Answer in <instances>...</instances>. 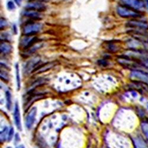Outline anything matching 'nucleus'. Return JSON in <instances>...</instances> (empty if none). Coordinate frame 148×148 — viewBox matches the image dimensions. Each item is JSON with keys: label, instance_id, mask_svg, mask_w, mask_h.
I'll return each instance as SVG.
<instances>
[{"label": "nucleus", "instance_id": "f257e3e1", "mask_svg": "<svg viewBox=\"0 0 148 148\" xmlns=\"http://www.w3.org/2000/svg\"><path fill=\"white\" fill-rule=\"evenodd\" d=\"M117 13L123 18H138L142 16L139 11L126 5H119L117 7Z\"/></svg>", "mask_w": 148, "mask_h": 148}, {"label": "nucleus", "instance_id": "f03ea898", "mask_svg": "<svg viewBox=\"0 0 148 148\" xmlns=\"http://www.w3.org/2000/svg\"><path fill=\"white\" fill-rule=\"evenodd\" d=\"M118 62L123 66H125L128 68L134 69V70H137L138 68L142 67L140 64L136 60L128 56H120L117 59Z\"/></svg>", "mask_w": 148, "mask_h": 148}, {"label": "nucleus", "instance_id": "7ed1b4c3", "mask_svg": "<svg viewBox=\"0 0 148 148\" xmlns=\"http://www.w3.org/2000/svg\"><path fill=\"white\" fill-rule=\"evenodd\" d=\"M42 29V25L40 23L30 22L27 23L23 27V34L25 36H33L38 33Z\"/></svg>", "mask_w": 148, "mask_h": 148}, {"label": "nucleus", "instance_id": "20e7f679", "mask_svg": "<svg viewBox=\"0 0 148 148\" xmlns=\"http://www.w3.org/2000/svg\"><path fill=\"white\" fill-rule=\"evenodd\" d=\"M131 79L148 84V73L140 70H133L130 74Z\"/></svg>", "mask_w": 148, "mask_h": 148}, {"label": "nucleus", "instance_id": "39448f33", "mask_svg": "<svg viewBox=\"0 0 148 148\" xmlns=\"http://www.w3.org/2000/svg\"><path fill=\"white\" fill-rule=\"evenodd\" d=\"M126 27L132 30H148V23L143 21L132 20L126 23Z\"/></svg>", "mask_w": 148, "mask_h": 148}, {"label": "nucleus", "instance_id": "423d86ee", "mask_svg": "<svg viewBox=\"0 0 148 148\" xmlns=\"http://www.w3.org/2000/svg\"><path fill=\"white\" fill-rule=\"evenodd\" d=\"M120 1L125 5L136 10H141L145 7V3L143 0H120Z\"/></svg>", "mask_w": 148, "mask_h": 148}, {"label": "nucleus", "instance_id": "0eeeda50", "mask_svg": "<svg viewBox=\"0 0 148 148\" xmlns=\"http://www.w3.org/2000/svg\"><path fill=\"white\" fill-rule=\"evenodd\" d=\"M38 38L33 36H26L23 38L20 42L21 46L24 49H27L38 42Z\"/></svg>", "mask_w": 148, "mask_h": 148}, {"label": "nucleus", "instance_id": "6e6552de", "mask_svg": "<svg viewBox=\"0 0 148 148\" xmlns=\"http://www.w3.org/2000/svg\"><path fill=\"white\" fill-rule=\"evenodd\" d=\"M25 8L37 11H43L46 10V6L40 1H31L27 4Z\"/></svg>", "mask_w": 148, "mask_h": 148}, {"label": "nucleus", "instance_id": "1a4fd4ad", "mask_svg": "<svg viewBox=\"0 0 148 148\" xmlns=\"http://www.w3.org/2000/svg\"><path fill=\"white\" fill-rule=\"evenodd\" d=\"M36 112H37L36 108L33 107L30 110V112L26 117V126L28 129H30L34 124V122L35 120V117L36 115Z\"/></svg>", "mask_w": 148, "mask_h": 148}, {"label": "nucleus", "instance_id": "9d476101", "mask_svg": "<svg viewBox=\"0 0 148 148\" xmlns=\"http://www.w3.org/2000/svg\"><path fill=\"white\" fill-rule=\"evenodd\" d=\"M14 119L15 125L18 130H21V117H20V112L18 103L17 101L16 102L14 112Z\"/></svg>", "mask_w": 148, "mask_h": 148}, {"label": "nucleus", "instance_id": "9b49d317", "mask_svg": "<svg viewBox=\"0 0 148 148\" xmlns=\"http://www.w3.org/2000/svg\"><path fill=\"white\" fill-rule=\"evenodd\" d=\"M40 62V59L38 57L32 59L27 63L25 66V70H24V71H25L26 73H29L31 72V71H33L36 68V66L38 65Z\"/></svg>", "mask_w": 148, "mask_h": 148}, {"label": "nucleus", "instance_id": "f8f14e48", "mask_svg": "<svg viewBox=\"0 0 148 148\" xmlns=\"http://www.w3.org/2000/svg\"><path fill=\"white\" fill-rule=\"evenodd\" d=\"M23 15L33 20H40L42 18V15L39 11L32 10L26 9L23 12Z\"/></svg>", "mask_w": 148, "mask_h": 148}, {"label": "nucleus", "instance_id": "ddd939ff", "mask_svg": "<svg viewBox=\"0 0 148 148\" xmlns=\"http://www.w3.org/2000/svg\"><path fill=\"white\" fill-rule=\"evenodd\" d=\"M56 65V63L54 62H47L46 64H45L41 66H39L37 67L33 72H36V73H40L44 72H46L52 68H53Z\"/></svg>", "mask_w": 148, "mask_h": 148}, {"label": "nucleus", "instance_id": "4468645a", "mask_svg": "<svg viewBox=\"0 0 148 148\" xmlns=\"http://www.w3.org/2000/svg\"><path fill=\"white\" fill-rule=\"evenodd\" d=\"M134 148H148V146L142 137H135L133 139Z\"/></svg>", "mask_w": 148, "mask_h": 148}, {"label": "nucleus", "instance_id": "2eb2a0df", "mask_svg": "<svg viewBox=\"0 0 148 148\" xmlns=\"http://www.w3.org/2000/svg\"><path fill=\"white\" fill-rule=\"evenodd\" d=\"M12 46L7 42H2L0 45V51L3 54H8L11 52Z\"/></svg>", "mask_w": 148, "mask_h": 148}, {"label": "nucleus", "instance_id": "dca6fc26", "mask_svg": "<svg viewBox=\"0 0 148 148\" xmlns=\"http://www.w3.org/2000/svg\"><path fill=\"white\" fill-rule=\"evenodd\" d=\"M42 46V44L40 43H37L36 45H34L33 46H32V47H30V48L27 49V51H26L25 52V55H30L32 53H33L34 52H35L37 50H38L39 49L41 48Z\"/></svg>", "mask_w": 148, "mask_h": 148}, {"label": "nucleus", "instance_id": "f3484780", "mask_svg": "<svg viewBox=\"0 0 148 148\" xmlns=\"http://www.w3.org/2000/svg\"><path fill=\"white\" fill-rule=\"evenodd\" d=\"M8 133H9V132H8V127H5L4 129L1 132V133H0V140H1V143H3L6 140H7L8 139L7 135H8Z\"/></svg>", "mask_w": 148, "mask_h": 148}, {"label": "nucleus", "instance_id": "a211bd4d", "mask_svg": "<svg viewBox=\"0 0 148 148\" xmlns=\"http://www.w3.org/2000/svg\"><path fill=\"white\" fill-rule=\"evenodd\" d=\"M16 83H17V90H20V85H21V79L20 76V71H19V66L18 64H16Z\"/></svg>", "mask_w": 148, "mask_h": 148}, {"label": "nucleus", "instance_id": "6ab92c4d", "mask_svg": "<svg viewBox=\"0 0 148 148\" xmlns=\"http://www.w3.org/2000/svg\"><path fill=\"white\" fill-rule=\"evenodd\" d=\"M5 95H6V100H7V108L8 110H10L11 108V105H12L11 94L9 91H7L5 92Z\"/></svg>", "mask_w": 148, "mask_h": 148}, {"label": "nucleus", "instance_id": "aec40b11", "mask_svg": "<svg viewBox=\"0 0 148 148\" xmlns=\"http://www.w3.org/2000/svg\"><path fill=\"white\" fill-rule=\"evenodd\" d=\"M141 127L142 132H143L145 136L148 139V123H142L141 124Z\"/></svg>", "mask_w": 148, "mask_h": 148}, {"label": "nucleus", "instance_id": "412c9836", "mask_svg": "<svg viewBox=\"0 0 148 148\" xmlns=\"http://www.w3.org/2000/svg\"><path fill=\"white\" fill-rule=\"evenodd\" d=\"M139 62L140 64L142 67H144L145 68L148 69V58L146 56L142 58L139 61Z\"/></svg>", "mask_w": 148, "mask_h": 148}, {"label": "nucleus", "instance_id": "4be33fe9", "mask_svg": "<svg viewBox=\"0 0 148 148\" xmlns=\"http://www.w3.org/2000/svg\"><path fill=\"white\" fill-rule=\"evenodd\" d=\"M0 28H1V30L3 29L4 28H5L7 25H8V23H7V21L3 18H1V21H0Z\"/></svg>", "mask_w": 148, "mask_h": 148}, {"label": "nucleus", "instance_id": "5701e85b", "mask_svg": "<svg viewBox=\"0 0 148 148\" xmlns=\"http://www.w3.org/2000/svg\"><path fill=\"white\" fill-rule=\"evenodd\" d=\"M7 8L9 10H13L16 8L15 4L12 1H8L7 4Z\"/></svg>", "mask_w": 148, "mask_h": 148}, {"label": "nucleus", "instance_id": "b1692460", "mask_svg": "<svg viewBox=\"0 0 148 148\" xmlns=\"http://www.w3.org/2000/svg\"><path fill=\"white\" fill-rule=\"evenodd\" d=\"M13 135H14V129H13V127H11V128H10V129L9 130L7 140L8 142H10L12 139V138H13Z\"/></svg>", "mask_w": 148, "mask_h": 148}, {"label": "nucleus", "instance_id": "393cba45", "mask_svg": "<svg viewBox=\"0 0 148 148\" xmlns=\"http://www.w3.org/2000/svg\"><path fill=\"white\" fill-rule=\"evenodd\" d=\"M1 78L2 79L4 80H7V74H6L4 71H1Z\"/></svg>", "mask_w": 148, "mask_h": 148}, {"label": "nucleus", "instance_id": "a878e982", "mask_svg": "<svg viewBox=\"0 0 148 148\" xmlns=\"http://www.w3.org/2000/svg\"><path fill=\"white\" fill-rule=\"evenodd\" d=\"M107 61H106V60H100L98 61V63H99V64H100V63H101V65H103V66H105V65H106L107 64Z\"/></svg>", "mask_w": 148, "mask_h": 148}, {"label": "nucleus", "instance_id": "bb28decb", "mask_svg": "<svg viewBox=\"0 0 148 148\" xmlns=\"http://www.w3.org/2000/svg\"><path fill=\"white\" fill-rule=\"evenodd\" d=\"M15 140H16V143H17V142L20 140L19 134H18V133H17V134H16V139H15Z\"/></svg>", "mask_w": 148, "mask_h": 148}, {"label": "nucleus", "instance_id": "cd10ccee", "mask_svg": "<svg viewBox=\"0 0 148 148\" xmlns=\"http://www.w3.org/2000/svg\"><path fill=\"white\" fill-rule=\"evenodd\" d=\"M13 31L14 32L15 34H17V26L15 25V24H14L13 25Z\"/></svg>", "mask_w": 148, "mask_h": 148}, {"label": "nucleus", "instance_id": "c85d7f7f", "mask_svg": "<svg viewBox=\"0 0 148 148\" xmlns=\"http://www.w3.org/2000/svg\"><path fill=\"white\" fill-rule=\"evenodd\" d=\"M145 5L148 10V0H145Z\"/></svg>", "mask_w": 148, "mask_h": 148}, {"label": "nucleus", "instance_id": "c756f323", "mask_svg": "<svg viewBox=\"0 0 148 148\" xmlns=\"http://www.w3.org/2000/svg\"><path fill=\"white\" fill-rule=\"evenodd\" d=\"M16 148H25V147H24L23 145H20L17 146Z\"/></svg>", "mask_w": 148, "mask_h": 148}, {"label": "nucleus", "instance_id": "7c9ffc66", "mask_svg": "<svg viewBox=\"0 0 148 148\" xmlns=\"http://www.w3.org/2000/svg\"><path fill=\"white\" fill-rule=\"evenodd\" d=\"M22 1V0H16V3L18 4V5H20V3Z\"/></svg>", "mask_w": 148, "mask_h": 148}, {"label": "nucleus", "instance_id": "2f4dec72", "mask_svg": "<svg viewBox=\"0 0 148 148\" xmlns=\"http://www.w3.org/2000/svg\"><path fill=\"white\" fill-rule=\"evenodd\" d=\"M7 148H11V147H7Z\"/></svg>", "mask_w": 148, "mask_h": 148}]
</instances>
